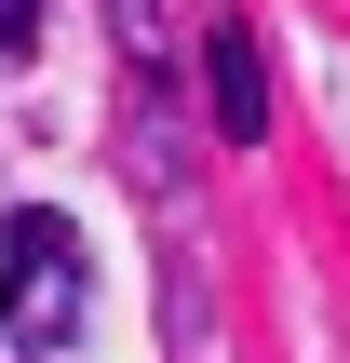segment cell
Segmentation results:
<instances>
[{
    "label": "cell",
    "mask_w": 350,
    "mask_h": 363,
    "mask_svg": "<svg viewBox=\"0 0 350 363\" xmlns=\"http://www.w3.org/2000/svg\"><path fill=\"white\" fill-rule=\"evenodd\" d=\"M202 108H216V135H229V148H256V135H270V81H256V27H243V13H216V27H202Z\"/></svg>",
    "instance_id": "2"
},
{
    "label": "cell",
    "mask_w": 350,
    "mask_h": 363,
    "mask_svg": "<svg viewBox=\"0 0 350 363\" xmlns=\"http://www.w3.org/2000/svg\"><path fill=\"white\" fill-rule=\"evenodd\" d=\"M40 40V0H0V54H27Z\"/></svg>",
    "instance_id": "3"
},
{
    "label": "cell",
    "mask_w": 350,
    "mask_h": 363,
    "mask_svg": "<svg viewBox=\"0 0 350 363\" xmlns=\"http://www.w3.org/2000/svg\"><path fill=\"white\" fill-rule=\"evenodd\" d=\"M81 296H94V283H81V229H67L54 202H13V216H0V337L54 363L81 337Z\"/></svg>",
    "instance_id": "1"
}]
</instances>
